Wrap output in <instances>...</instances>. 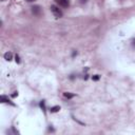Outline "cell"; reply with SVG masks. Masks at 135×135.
Listing matches in <instances>:
<instances>
[{
	"label": "cell",
	"instance_id": "1",
	"mask_svg": "<svg viewBox=\"0 0 135 135\" xmlns=\"http://www.w3.org/2000/svg\"><path fill=\"white\" fill-rule=\"evenodd\" d=\"M51 12L53 13V15L55 16L56 18H60V17H62V11L60 10V9L58 8V6H56V5H51Z\"/></svg>",
	"mask_w": 135,
	"mask_h": 135
},
{
	"label": "cell",
	"instance_id": "2",
	"mask_svg": "<svg viewBox=\"0 0 135 135\" xmlns=\"http://www.w3.org/2000/svg\"><path fill=\"white\" fill-rule=\"evenodd\" d=\"M55 1L59 6H62V8H68L70 5V0H55Z\"/></svg>",
	"mask_w": 135,
	"mask_h": 135
},
{
	"label": "cell",
	"instance_id": "3",
	"mask_svg": "<svg viewBox=\"0 0 135 135\" xmlns=\"http://www.w3.org/2000/svg\"><path fill=\"white\" fill-rule=\"evenodd\" d=\"M32 13L36 16H40L41 15V8L39 5H34L32 6Z\"/></svg>",
	"mask_w": 135,
	"mask_h": 135
},
{
	"label": "cell",
	"instance_id": "4",
	"mask_svg": "<svg viewBox=\"0 0 135 135\" xmlns=\"http://www.w3.org/2000/svg\"><path fill=\"white\" fill-rule=\"evenodd\" d=\"M4 58H5V60L11 61L12 58H13V54H12L11 52H6V53L4 54Z\"/></svg>",
	"mask_w": 135,
	"mask_h": 135
},
{
	"label": "cell",
	"instance_id": "5",
	"mask_svg": "<svg viewBox=\"0 0 135 135\" xmlns=\"http://www.w3.org/2000/svg\"><path fill=\"white\" fill-rule=\"evenodd\" d=\"M59 110H60V107L55 106V107H53V108H51V110H50V111H51L52 113H55V112H58Z\"/></svg>",
	"mask_w": 135,
	"mask_h": 135
},
{
	"label": "cell",
	"instance_id": "6",
	"mask_svg": "<svg viewBox=\"0 0 135 135\" xmlns=\"http://www.w3.org/2000/svg\"><path fill=\"white\" fill-rule=\"evenodd\" d=\"M63 96L65 97V98H73L75 95L74 94H71V93H68V92H65V93H63Z\"/></svg>",
	"mask_w": 135,
	"mask_h": 135
},
{
	"label": "cell",
	"instance_id": "7",
	"mask_svg": "<svg viewBox=\"0 0 135 135\" xmlns=\"http://www.w3.org/2000/svg\"><path fill=\"white\" fill-rule=\"evenodd\" d=\"M1 101H2V102H10V100H9L5 96H1ZM10 103L14 106V103H12V102H10Z\"/></svg>",
	"mask_w": 135,
	"mask_h": 135
},
{
	"label": "cell",
	"instance_id": "8",
	"mask_svg": "<svg viewBox=\"0 0 135 135\" xmlns=\"http://www.w3.org/2000/svg\"><path fill=\"white\" fill-rule=\"evenodd\" d=\"M40 107L42 108V110H43V111H46V106H44V101H41V102H40Z\"/></svg>",
	"mask_w": 135,
	"mask_h": 135
},
{
	"label": "cell",
	"instance_id": "9",
	"mask_svg": "<svg viewBox=\"0 0 135 135\" xmlns=\"http://www.w3.org/2000/svg\"><path fill=\"white\" fill-rule=\"evenodd\" d=\"M15 60H16V62H17V63H19V62H20V59H19V56H18V55H16Z\"/></svg>",
	"mask_w": 135,
	"mask_h": 135
},
{
	"label": "cell",
	"instance_id": "10",
	"mask_svg": "<svg viewBox=\"0 0 135 135\" xmlns=\"http://www.w3.org/2000/svg\"><path fill=\"white\" fill-rule=\"evenodd\" d=\"M92 78H93V80H98L99 79V76H98V75H94Z\"/></svg>",
	"mask_w": 135,
	"mask_h": 135
},
{
	"label": "cell",
	"instance_id": "11",
	"mask_svg": "<svg viewBox=\"0 0 135 135\" xmlns=\"http://www.w3.org/2000/svg\"><path fill=\"white\" fill-rule=\"evenodd\" d=\"M87 2H88V0H79V3H81V4H84Z\"/></svg>",
	"mask_w": 135,
	"mask_h": 135
},
{
	"label": "cell",
	"instance_id": "12",
	"mask_svg": "<svg viewBox=\"0 0 135 135\" xmlns=\"http://www.w3.org/2000/svg\"><path fill=\"white\" fill-rule=\"evenodd\" d=\"M17 95H18V93H17V92H15V93H14L13 95H12V97H16Z\"/></svg>",
	"mask_w": 135,
	"mask_h": 135
},
{
	"label": "cell",
	"instance_id": "13",
	"mask_svg": "<svg viewBox=\"0 0 135 135\" xmlns=\"http://www.w3.org/2000/svg\"><path fill=\"white\" fill-rule=\"evenodd\" d=\"M28 2H34V1H36V0H27Z\"/></svg>",
	"mask_w": 135,
	"mask_h": 135
},
{
	"label": "cell",
	"instance_id": "14",
	"mask_svg": "<svg viewBox=\"0 0 135 135\" xmlns=\"http://www.w3.org/2000/svg\"><path fill=\"white\" fill-rule=\"evenodd\" d=\"M1 1H5V0H1Z\"/></svg>",
	"mask_w": 135,
	"mask_h": 135
}]
</instances>
